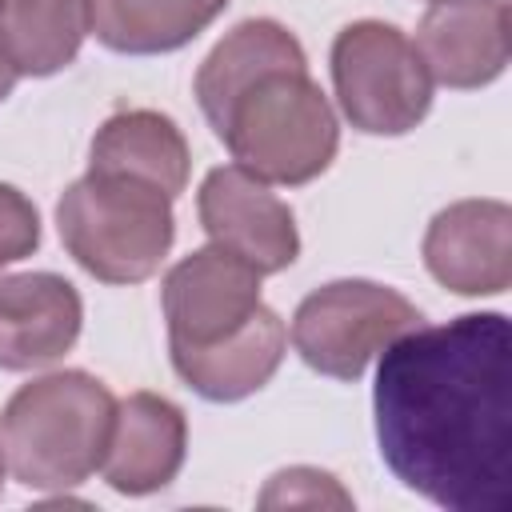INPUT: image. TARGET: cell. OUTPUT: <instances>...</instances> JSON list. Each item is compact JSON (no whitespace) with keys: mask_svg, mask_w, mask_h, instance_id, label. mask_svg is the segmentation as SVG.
Listing matches in <instances>:
<instances>
[{"mask_svg":"<svg viewBox=\"0 0 512 512\" xmlns=\"http://www.w3.org/2000/svg\"><path fill=\"white\" fill-rule=\"evenodd\" d=\"M388 472L448 512H512V328L504 312L416 324L372 384Z\"/></svg>","mask_w":512,"mask_h":512,"instance_id":"6da1fadb","label":"cell"},{"mask_svg":"<svg viewBox=\"0 0 512 512\" xmlns=\"http://www.w3.org/2000/svg\"><path fill=\"white\" fill-rule=\"evenodd\" d=\"M112 416L116 396L92 372H44L20 384L0 412L4 464L32 492H68L100 468Z\"/></svg>","mask_w":512,"mask_h":512,"instance_id":"7a4b0ae2","label":"cell"},{"mask_svg":"<svg viewBox=\"0 0 512 512\" xmlns=\"http://www.w3.org/2000/svg\"><path fill=\"white\" fill-rule=\"evenodd\" d=\"M212 132L244 172L288 188L324 176L340 148L336 112L308 64L272 68L244 84Z\"/></svg>","mask_w":512,"mask_h":512,"instance_id":"3957f363","label":"cell"},{"mask_svg":"<svg viewBox=\"0 0 512 512\" xmlns=\"http://www.w3.org/2000/svg\"><path fill=\"white\" fill-rule=\"evenodd\" d=\"M56 228L68 256L104 284H140L156 276L176 240L172 196L104 172H84L64 188Z\"/></svg>","mask_w":512,"mask_h":512,"instance_id":"277c9868","label":"cell"},{"mask_svg":"<svg viewBox=\"0 0 512 512\" xmlns=\"http://www.w3.org/2000/svg\"><path fill=\"white\" fill-rule=\"evenodd\" d=\"M332 88L364 136H404L432 108V76L416 44L384 20H352L332 40Z\"/></svg>","mask_w":512,"mask_h":512,"instance_id":"5b68a950","label":"cell"},{"mask_svg":"<svg viewBox=\"0 0 512 512\" xmlns=\"http://www.w3.org/2000/svg\"><path fill=\"white\" fill-rule=\"evenodd\" d=\"M420 308L376 280H332L312 288L292 312L296 356L332 380L356 384L372 356H380L396 336L420 324Z\"/></svg>","mask_w":512,"mask_h":512,"instance_id":"8992f818","label":"cell"},{"mask_svg":"<svg viewBox=\"0 0 512 512\" xmlns=\"http://www.w3.org/2000/svg\"><path fill=\"white\" fill-rule=\"evenodd\" d=\"M260 304V272L220 244L188 252L160 284L168 348L216 344L244 328Z\"/></svg>","mask_w":512,"mask_h":512,"instance_id":"52a82bcc","label":"cell"},{"mask_svg":"<svg viewBox=\"0 0 512 512\" xmlns=\"http://www.w3.org/2000/svg\"><path fill=\"white\" fill-rule=\"evenodd\" d=\"M200 228L212 244L248 260L260 276L284 272L300 256V232L292 208L240 164H220L196 192Z\"/></svg>","mask_w":512,"mask_h":512,"instance_id":"ba28073f","label":"cell"},{"mask_svg":"<svg viewBox=\"0 0 512 512\" xmlns=\"http://www.w3.org/2000/svg\"><path fill=\"white\" fill-rule=\"evenodd\" d=\"M424 268L456 296H500L512 284V208L504 200H456L428 220Z\"/></svg>","mask_w":512,"mask_h":512,"instance_id":"9c48e42d","label":"cell"},{"mask_svg":"<svg viewBox=\"0 0 512 512\" xmlns=\"http://www.w3.org/2000/svg\"><path fill=\"white\" fill-rule=\"evenodd\" d=\"M412 44L432 84L456 92L484 88L504 76L512 56L508 0H432Z\"/></svg>","mask_w":512,"mask_h":512,"instance_id":"30bf717a","label":"cell"},{"mask_svg":"<svg viewBox=\"0 0 512 512\" xmlns=\"http://www.w3.org/2000/svg\"><path fill=\"white\" fill-rule=\"evenodd\" d=\"M188 456V416L160 392H132L116 400L100 472L120 496H152L168 488Z\"/></svg>","mask_w":512,"mask_h":512,"instance_id":"8fae6325","label":"cell"},{"mask_svg":"<svg viewBox=\"0 0 512 512\" xmlns=\"http://www.w3.org/2000/svg\"><path fill=\"white\" fill-rule=\"evenodd\" d=\"M84 300L56 272L0 276V368L32 372L56 364L80 340Z\"/></svg>","mask_w":512,"mask_h":512,"instance_id":"7c38bea8","label":"cell"},{"mask_svg":"<svg viewBox=\"0 0 512 512\" xmlns=\"http://www.w3.org/2000/svg\"><path fill=\"white\" fill-rule=\"evenodd\" d=\"M284 348H288L284 320L268 304H260L256 316L244 328H236L232 336L204 344V348H168V356H172L176 376L196 396H204L212 404H236V400L260 392L276 376Z\"/></svg>","mask_w":512,"mask_h":512,"instance_id":"4fadbf2b","label":"cell"},{"mask_svg":"<svg viewBox=\"0 0 512 512\" xmlns=\"http://www.w3.org/2000/svg\"><path fill=\"white\" fill-rule=\"evenodd\" d=\"M192 152L180 124L156 108H124L112 112L88 148V172L128 176L160 188L164 196H180L188 184Z\"/></svg>","mask_w":512,"mask_h":512,"instance_id":"5bb4252c","label":"cell"},{"mask_svg":"<svg viewBox=\"0 0 512 512\" xmlns=\"http://www.w3.org/2000/svg\"><path fill=\"white\" fill-rule=\"evenodd\" d=\"M300 64H308V56L280 20L268 16L240 20L196 68V104L204 120L216 128L224 108L236 100L244 84H252L272 68H300Z\"/></svg>","mask_w":512,"mask_h":512,"instance_id":"9a60e30c","label":"cell"},{"mask_svg":"<svg viewBox=\"0 0 512 512\" xmlns=\"http://www.w3.org/2000/svg\"><path fill=\"white\" fill-rule=\"evenodd\" d=\"M228 0H88V32L124 56H160L192 44Z\"/></svg>","mask_w":512,"mask_h":512,"instance_id":"2e32d148","label":"cell"},{"mask_svg":"<svg viewBox=\"0 0 512 512\" xmlns=\"http://www.w3.org/2000/svg\"><path fill=\"white\" fill-rule=\"evenodd\" d=\"M88 36V0H0V52L16 76L64 72Z\"/></svg>","mask_w":512,"mask_h":512,"instance_id":"e0dca14e","label":"cell"},{"mask_svg":"<svg viewBox=\"0 0 512 512\" xmlns=\"http://www.w3.org/2000/svg\"><path fill=\"white\" fill-rule=\"evenodd\" d=\"M260 508H352V496L340 488L332 472L296 464L268 476L260 492Z\"/></svg>","mask_w":512,"mask_h":512,"instance_id":"ac0fdd59","label":"cell"},{"mask_svg":"<svg viewBox=\"0 0 512 512\" xmlns=\"http://www.w3.org/2000/svg\"><path fill=\"white\" fill-rule=\"evenodd\" d=\"M36 248H40V212H36V204L16 184H0V272L8 264L28 260Z\"/></svg>","mask_w":512,"mask_h":512,"instance_id":"d6986e66","label":"cell"},{"mask_svg":"<svg viewBox=\"0 0 512 512\" xmlns=\"http://www.w3.org/2000/svg\"><path fill=\"white\" fill-rule=\"evenodd\" d=\"M16 80H20V76H16V68H12V64H8V56L0 52V104H4L8 96H12V88H16Z\"/></svg>","mask_w":512,"mask_h":512,"instance_id":"ffe728a7","label":"cell"},{"mask_svg":"<svg viewBox=\"0 0 512 512\" xmlns=\"http://www.w3.org/2000/svg\"><path fill=\"white\" fill-rule=\"evenodd\" d=\"M4 472H8V464H4V452H0V488H4Z\"/></svg>","mask_w":512,"mask_h":512,"instance_id":"44dd1931","label":"cell"}]
</instances>
